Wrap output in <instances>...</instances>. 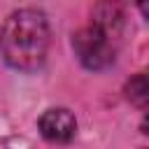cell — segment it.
<instances>
[{
    "label": "cell",
    "mask_w": 149,
    "mask_h": 149,
    "mask_svg": "<svg viewBox=\"0 0 149 149\" xmlns=\"http://www.w3.org/2000/svg\"><path fill=\"white\" fill-rule=\"evenodd\" d=\"M140 128H142V133H147V135H149V114L142 119V126H140Z\"/></svg>",
    "instance_id": "cell-7"
},
{
    "label": "cell",
    "mask_w": 149,
    "mask_h": 149,
    "mask_svg": "<svg viewBox=\"0 0 149 149\" xmlns=\"http://www.w3.org/2000/svg\"><path fill=\"white\" fill-rule=\"evenodd\" d=\"M49 51V23L40 9H16L0 30V54L5 63L21 72L42 68Z\"/></svg>",
    "instance_id": "cell-1"
},
{
    "label": "cell",
    "mask_w": 149,
    "mask_h": 149,
    "mask_svg": "<svg viewBox=\"0 0 149 149\" xmlns=\"http://www.w3.org/2000/svg\"><path fill=\"white\" fill-rule=\"evenodd\" d=\"M135 5H137V9L142 12V16L149 19V0H135Z\"/></svg>",
    "instance_id": "cell-6"
},
{
    "label": "cell",
    "mask_w": 149,
    "mask_h": 149,
    "mask_svg": "<svg viewBox=\"0 0 149 149\" xmlns=\"http://www.w3.org/2000/svg\"><path fill=\"white\" fill-rule=\"evenodd\" d=\"M72 49L86 70H105L116 58V40L105 35L93 23L72 35Z\"/></svg>",
    "instance_id": "cell-2"
},
{
    "label": "cell",
    "mask_w": 149,
    "mask_h": 149,
    "mask_svg": "<svg viewBox=\"0 0 149 149\" xmlns=\"http://www.w3.org/2000/svg\"><path fill=\"white\" fill-rule=\"evenodd\" d=\"M126 100L133 102L135 107H149V68L130 77L123 86Z\"/></svg>",
    "instance_id": "cell-5"
},
{
    "label": "cell",
    "mask_w": 149,
    "mask_h": 149,
    "mask_svg": "<svg viewBox=\"0 0 149 149\" xmlns=\"http://www.w3.org/2000/svg\"><path fill=\"white\" fill-rule=\"evenodd\" d=\"M91 23L100 28L105 35H109L112 40H119L126 23L123 5L119 0H98L95 7L91 9Z\"/></svg>",
    "instance_id": "cell-4"
},
{
    "label": "cell",
    "mask_w": 149,
    "mask_h": 149,
    "mask_svg": "<svg viewBox=\"0 0 149 149\" xmlns=\"http://www.w3.org/2000/svg\"><path fill=\"white\" fill-rule=\"evenodd\" d=\"M37 126H40V133L49 142H70L74 137V133H77V121L72 116V112L65 109V107L47 109L40 116Z\"/></svg>",
    "instance_id": "cell-3"
}]
</instances>
